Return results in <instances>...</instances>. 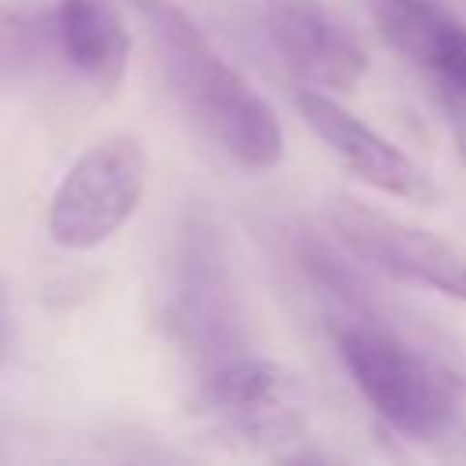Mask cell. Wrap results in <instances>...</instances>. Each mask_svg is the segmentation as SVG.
I'll return each mask as SVG.
<instances>
[{
	"instance_id": "ba28073f",
	"label": "cell",
	"mask_w": 466,
	"mask_h": 466,
	"mask_svg": "<svg viewBox=\"0 0 466 466\" xmlns=\"http://www.w3.org/2000/svg\"><path fill=\"white\" fill-rule=\"evenodd\" d=\"M55 33L69 69L95 87H116L131 58V36L109 0H58Z\"/></svg>"
},
{
	"instance_id": "5b68a950",
	"label": "cell",
	"mask_w": 466,
	"mask_h": 466,
	"mask_svg": "<svg viewBox=\"0 0 466 466\" xmlns=\"http://www.w3.org/2000/svg\"><path fill=\"white\" fill-rule=\"evenodd\" d=\"M200 400L226 430L258 444L295 441L309 422V386L288 364L269 357L218 364L208 375Z\"/></svg>"
},
{
	"instance_id": "9c48e42d",
	"label": "cell",
	"mask_w": 466,
	"mask_h": 466,
	"mask_svg": "<svg viewBox=\"0 0 466 466\" xmlns=\"http://www.w3.org/2000/svg\"><path fill=\"white\" fill-rule=\"evenodd\" d=\"M404 55L430 76V84L448 113L455 149L466 164V25L441 7L422 25V33L415 36V44Z\"/></svg>"
},
{
	"instance_id": "8992f818",
	"label": "cell",
	"mask_w": 466,
	"mask_h": 466,
	"mask_svg": "<svg viewBox=\"0 0 466 466\" xmlns=\"http://www.w3.org/2000/svg\"><path fill=\"white\" fill-rule=\"evenodd\" d=\"M295 109L306 116L313 135L371 189L386 197H400L411 204H433L441 197L433 175L411 160L400 146H393L386 135H379L371 124H364L357 113H350L335 95L320 87H302L295 95Z\"/></svg>"
},
{
	"instance_id": "3957f363",
	"label": "cell",
	"mask_w": 466,
	"mask_h": 466,
	"mask_svg": "<svg viewBox=\"0 0 466 466\" xmlns=\"http://www.w3.org/2000/svg\"><path fill=\"white\" fill-rule=\"evenodd\" d=\"M149 160L138 138L106 135L87 146L47 204V237L66 251L106 244L142 204Z\"/></svg>"
},
{
	"instance_id": "7a4b0ae2",
	"label": "cell",
	"mask_w": 466,
	"mask_h": 466,
	"mask_svg": "<svg viewBox=\"0 0 466 466\" xmlns=\"http://www.w3.org/2000/svg\"><path fill=\"white\" fill-rule=\"evenodd\" d=\"M339 357L371 411L411 441H437L459 422L455 379L386 328H339Z\"/></svg>"
},
{
	"instance_id": "6da1fadb",
	"label": "cell",
	"mask_w": 466,
	"mask_h": 466,
	"mask_svg": "<svg viewBox=\"0 0 466 466\" xmlns=\"http://www.w3.org/2000/svg\"><path fill=\"white\" fill-rule=\"evenodd\" d=\"M153 25L164 73L182 109L244 171H273L284 160V127L273 106L233 69L204 29L175 0H131Z\"/></svg>"
},
{
	"instance_id": "277c9868",
	"label": "cell",
	"mask_w": 466,
	"mask_h": 466,
	"mask_svg": "<svg viewBox=\"0 0 466 466\" xmlns=\"http://www.w3.org/2000/svg\"><path fill=\"white\" fill-rule=\"evenodd\" d=\"M328 215L339 240L357 258L379 266L382 273L404 284L466 302V255L444 237L411 226L382 208H371L357 197H335Z\"/></svg>"
},
{
	"instance_id": "52a82bcc",
	"label": "cell",
	"mask_w": 466,
	"mask_h": 466,
	"mask_svg": "<svg viewBox=\"0 0 466 466\" xmlns=\"http://www.w3.org/2000/svg\"><path fill=\"white\" fill-rule=\"evenodd\" d=\"M262 25L288 69L309 87L350 91L368 73L364 47L324 0H262Z\"/></svg>"
}]
</instances>
